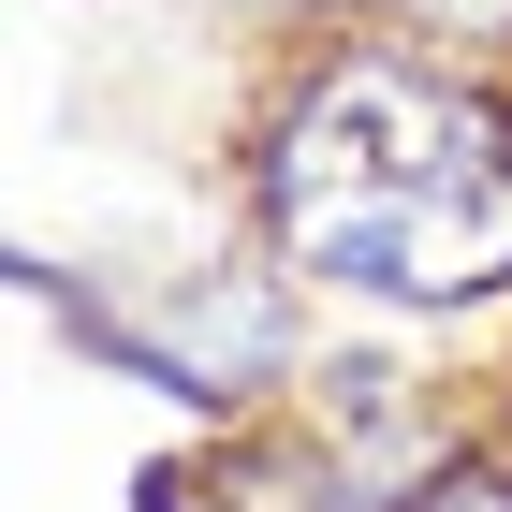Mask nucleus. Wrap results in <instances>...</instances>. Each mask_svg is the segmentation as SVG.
<instances>
[{
	"instance_id": "nucleus-1",
	"label": "nucleus",
	"mask_w": 512,
	"mask_h": 512,
	"mask_svg": "<svg viewBox=\"0 0 512 512\" xmlns=\"http://www.w3.org/2000/svg\"><path fill=\"white\" fill-rule=\"evenodd\" d=\"M249 235L337 308L469 322L512 293V88L469 44L337 30L249 118Z\"/></svg>"
},
{
	"instance_id": "nucleus-2",
	"label": "nucleus",
	"mask_w": 512,
	"mask_h": 512,
	"mask_svg": "<svg viewBox=\"0 0 512 512\" xmlns=\"http://www.w3.org/2000/svg\"><path fill=\"white\" fill-rule=\"evenodd\" d=\"M15 293L88 366L176 395L205 425H264L278 395L308 381V322H293L308 278L293 264H103V278H74L59 249H15Z\"/></svg>"
},
{
	"instance_id": "nucleus-3",
	"label": "nucleus",
	"mask_w": 512,
	"mask_h": 512,
	"mask_svg": "<svg viewBox=\"0 0 512 512\" xmlns=\"http://www.w3.org/2000/svg\"><path fill=\"white\" fill-rule=\"evenodd\" d=\"M132 512H512V469L454 454V439L395 454L381 425L337 439V410H264V425H235L191 469H147Z\"/></svg>"
},
{
	"instance_id": "nucleus-4",
	"label": "nucleus",
	"mask_w": 512,
	"mask_h": 512,
	"mask_svg": "<svg viewBox=\"0 0 512 512\" xmlns=\"http://www.w3.org/2000/svg\"><path fill=\"white\" fill-rule=\"evenodd\" d=\"M220 15H308V30H337V15H395V30H425V44L512 59V0H220Z\"/></svg>"
}]
</instances>
